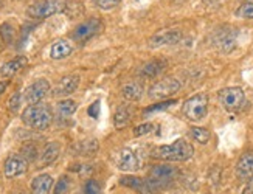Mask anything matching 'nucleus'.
Listing matches in <instances>:
<instances>
[{"label": "nucleus", "mask_w": 253, "mask_h": 194, "mask_svg": "<svg viewBox=\"0 0 253 194\" xmlns=\"http://www.w3.org/2000/svg\"><path fill=\"white\" fill-rule=\"evenodd\" d=\"M183 115L191 121H201L208 112V95L196 93L183 103Z\"/></svg>", "instance_id": "obj_3"}, {"label": "nucleus", "mask_w": 253, "mask_h": 194, "mask_svg": "<svg viewBox=\"0 0 253 194\" xmlns=\"http://www.w3.org/2000/svg\"><path fill=\"white\" fill-rule=\"evenodd\" d=\"M177 176V169L169 165H157L154 166L149 172L148 185L149 188H159V187H167L168 183L174 180V177Z\"/></svg>", "instance_id": "obj_7"}, {"label": "nucleus", "mask_w": 253, "mask_h": 194, "mask_svg": "<svg viewBox=\"0 0 253 194\" xmlns=\"http://www.w3.org/2000/svg\"><path fill=\"white\" fill-rule=\"evenodd\" d=\"M59 154H61V143H58V142L47 143L45 148L42 149V154H41V165L42 166L53 165L54 161L58 160Z\"/></svg>", "instance_id": "obj_18"}, {"label": "nucleus", "mask_w": 253, "mask_h": 194, "mask_svg": "<svg viewBox=\"0 0 253 194\" xmlns=\"http://www.w3.org/2000/svg\"><path fill=\"white\" fill-rule=\"evenodd\" d=\"M0 47H2V36H0Z\"/></svg>", "instance_id": "obj_37"}, {"label": "nucleus", "mask_w": 253, "mask_h": 194, "mask_svg": "<svg viewBox=\"0 0 253 194\" xmlns=\"http://www.w3.org/2000/svg\"><path fill=\"white\" fill-rule=\"evenodd\" d=\"M180 40H182V31L179 28H167L159 31V33H156L149 39V47L159 48L165 45H174Z\"/></svg>", "instance_id": "obj_10"}, {"label": "nucleus", "mask_w": 253, "mask_h": 194, "mask_svg": "<svg viewBox=\"0 0 253 194\" xmlns=\"http://www.w3.org/2000/svg\"><path fill=\"white\" fill-rule=\"evenodd\" d=\"M80 77L78 75H67L58 81V84L54 85L53 89V96L56 98H64V96H69L73 92H76V89L80 87Z\"/></svg>", "instance_id": "obj_14"}, {"label": "nucleus", "mask_w": 253, "mask_h": 194, "mask_svg": "<svg viewBox=\"0 0 253 194\" xmlns=\"http://www.w3.org/2000/svg\"><path fill=\"white\" fill-rule=\"evenodd\" d=\"M28 169V161L24 155H9L3 165V174L6 179H14L19 176H24Z\"/></svg>", "instance_id": "obj_12"}, {"label": "nucleus", "mask_w": 253, "mask_h": 194, "mask_svg": "<svg viewBox=\"0 0 253 194\" xmlns=\"http://www.w3.org/2000/svg\"><path fill=\"white\" fill-rule=\"evenodd\" d=\"M22 101H24V95H22L20 92H16L11 95V98L8 100V111L11 112H17L20 109V104Z\"/></svg>", "instance_id": "obj_29"}, {"label": "nucleus", "mask_w": 253, "mask_h": 194, "mask_svg": "<svg viewBox=\"0 0 253 194\" xmlns=\"http://www.w3.org/2000/svg\"><path fill=\"white\" fill-rule=\"evenodd\" d=\"M50 92V82L47 79H36L35 82H31L24 92V100L28 104H36L41 103Z\"/></svg>", "instance_id": "obj_9"}, {"label": "nucleus", "mask_w": 253, "mask_h": 194, "mask_svg": "<svg viewBox=\"0 0 253 194\" xmlns=\"http://www.w3.org/2000/svg\"><path fill=\"white\" fill-rule=\"evenodd\" d=\"M175 104V100H168V101H162V103H157V104H154V106H149L146 107L145 111V115H149V114H156V112H162V111H167L169 109L171 106Z\"/></svg>", "instance_id": "obj_27"}, {"label": "nucleus", "mask_w": 253, "mask_h": 194, "mask_svg": "<svg viewBox=\"0 0 253 194\" xmlns=\"http://www.w3.org/2000/svg\"><path fill=\"white\" fill-rule=\"evenodd\" d=\"M194 154V148L186 140L179 138L171 145H163L156 149H152L151 155L154 158L168 160V161H186Z\"/></svg>", "instance_id": "obj_1"}, {"label": "nucleus", "mask_w": 253, "mask_h": 194, "mask_svg": "<svg viewBox=\"0 0 253 194\" xmlns=\"http://www.w3.org/2000/svg\"><path fill=\"white\" fill-rule=\"evenodd\" d=\"M213 42H214V47L221 53H232L236 48L238 31L230 27H224L216 33Z\"/></svg>", "instance_id": "obj_8"}, {"label": "nucleus", "mask_w": 253, "mask_h": 194, "mask_svg": "<svg viewBox=\"0 0 253 194\" xmlns=\"http://www.w3.org/2000/svg\"><path fill=\"white\" fill-rule=\"evenodd\" d=\"M182 87V84L179 79H175L172 77H167L163 78L157 82H154L151 87H149V92H148V96L151 100H157V101H162L165 98H169V96L175 95Z\"/></svg>", "instance_id": "obj_4"}, {"label": "nucleus", "mask_w": 253, "mask_h": 194, "mask_svg": "<svg viewBox=\"0 0 253 194\" xmlns=\"http://www.w3.org/2000/svg\"><path fill=\"white\" fill-rule=\"evenodd\" d=\"M27 62H28V59L25 56H17L14 59H11L0 67V75H2V78H8V79L13 78L22 69H25Z\"/></svg>", "instance_id": "obj_16"}, {"label": "nucleus", "mask_w": 253, "mask_h": 194, "mask_svg": "<svg viewBox=\"0 0 253 194\" xmlns=\"http://www.w3.org/2000/svg\"><path fill=\"white\" fill-rule=\"evenodd\" d=\"M236 176L241 180H249L253 176V153H244L236 163Z\"/></svg>", "instance_id": "obj_15"}, {"label": "nucleus", "mask_w": 253, "mask_h": 194, "mask_svg": "<svg viewBox=\"0 0 253 194\" xmlns=\"http://www.w3.org/2000/svg\"><path fill=\"white\" fill-rule=\"evenodd\" d=\"M93 3L101 9H112L122 3V0H93Z\"/></svg>", "instance_id": "obj_33"}, {"label": "nucleus", "mask_w": 253, "mask_h": 194, "mask_svg": "<svg viewBox=\"0 0 253 194\" xmlns=\"http://www.w3.org/2000/svg\"><path fill=\"white\" fill-rule=\"evenodd\" d=\"M129 116H130V114H129V109H127V107H125V106L118 107L117 112H115V115H114V124H115L117 127H123V126L129 121Z\"/></svg>", "instance_id": "obj_25"}, {"label": "nucleus", "mask_w": 253, "mask_h": 194, "mask_svg": "<svg viewBox=\"0 0 253 194\" xmlns=\"http://www.w3.org/2000/svg\"><path fill=\"white\" fill-rule=\"evenodd\" d=\"M6 87H8V82H6V81H2V82H0V96L3 95V92L6 90Z\"/></svg>", "instance_id": "obj_36"}, {"label": "nucleus", "mask_w": 253, "mask_h": 194, "mask_svg": "<svg viewBox=\"0 0 253 194\" xmlns=\"http://www.w3.org/2000/svg\"><path fill=\"white\" fill-rule=\"evenodd\" d=\"M64 9V2L61 0H41L27 8V14L35 19H45Z\"/></svg>", "instance_id": "obj_6"}, {"label": "nucleus", "mask_w": 253, "mask_h": 194, "mask_svg": "<svg viewBox=\"0 0 253 194\" xmlns=\"http://www.w3.org/2000/svg\"><path fill=\"white\" fill-rule=\"evenodd\" d=\"M70 187V179L67 176H62L58 183H56V187H53V194H65L67 193Z\"/></svg>", "instance_id": "obj_31"}, {"label": "nucleus", "mask_w": 253, "mask_h": 194, "mask_svg": "<svg viewBox=\"0 0 253 194\" xmlns=\"http://www.w3.org/2000/svg\"><path fill=\"white\" fill-rule=\"evenodd\" d=\"M165 69H167V62L165 61H149L140 69V75L143 78H156L165 72Z\"/></svg>", "instance_id": "obj_21"}, {"label": "nucleus", "mask_w": 253, "mask_h": 194, "mask_svg": "<svg viewBox=\"0 0 253 194\" xmlns=\"http://www.w3.org/2000/svg\"><path fill=\"white\" fill-rule=\"evenodd\" d=\"M243 194H253V176L247 180V185L244 187Z\"/></svg>", "instance_id": "obj_35"}, {"label": "nucleus", "mask_w": 253, "mask_h": 194, "mask_svg": "<svg viewBox=\"0 0 253 194\" xmlns=\"http://www.w3.org/2000/svg\"><path fill=\"white\" fill-rule=\"evenodd\" d=\"M75 148H78V151H75L80 155H93L98 153V142L96 140H85V142L78 143Z\"/></svg>", "instance_id": "obj_24"}, {"label": "nucleus", "mask_w": 253, "mask_h": 194, "mask_svg": "<svg viewBox=\"0 0 253 194\" xmlns=\"http://www.w3.org/2000/svg\"><path fill=\"white\" fill-rule=\"evenodd\" d=\"M53 187L54 182L50 174H39L31 182V194H50Z\"/></svg>", "instance_id": "obj_17"}, {"label": "nucleus", "mask_w": 253, "mask_h": 194, "mask_svg": "<svg viewBox=\"0 0 253 194\" xmlns=\"http://www.w3.org/2000/svg\"><path fill=\"white\" fill-rule=\"evenodd\" d=\"M76 103L73 100H62L56 106V114L61 120H70L76 112Z\"/></svg>", "instance_id": "obj_22"}, {"label": "nucleus", "mask_w": 253, "mask_h": 194, "mask_svg": "<svg viewBox=\"0 0 253 194\" xmlns=\"http://www.w3.org/2000/svg\"><path fill=\"white\" fill-rule=\"evenodd\" d=\"M120 185L127 187L130 190H135L140 194H149L151 193L148 180L140 179L137 176H125V177H122V179H120Z\"/></svg>", "instance_id": "obj_19"}, {"label": "nucleus", "mask_w": 253, "mask_h": 194, "mask_svg": "<svg viewBox=\"0 0 253 194\" xmlns=\"http://www.w3.org/2000/svg\"><path fill=\"white\" fill-rule=\"evenodd\" d=\"M143 95V87L141 84L138 82H130V84H126L125 89H123V96L129 101H138Z\"/></svg>", "instance_id": "obj_23"}, {"label": "nucleus", "mask_w": 253, "mask_h": 194, "mask_svg": "<svg viewBox=\"0 0 253 194\" xmlns=\"http://www.w3.org/2000/svg\"><path fill=\"white\" fill-rule=\"evenodd\" d=\"M236 16L243 19H253V2H244L236 9Z\"/></svg>", "instance_id": "obj_30"}, {"label": "nucleus", "mask_w": 253, "mask_h": 194, "mask_svg": "<svg viewBox=\"0 0 253 194\" xmlns=\"http://www.w3.org/2000/svg\"><path fill=\"white\" fill-rule=\"evenodd\" d=\"M190 134L196 142L201 143V145L208 143V140H210V131H207V129H204V127H193L190 131Z\"/></svg>", "instance_id": "obj_26"}, {"label": "nucleus", "mask_w": 253, "mask_h": 194, "mask_svg": "<svg viewBox=\"0 0 253 194\" xmlns=\"http://www.w3.org/2000/svg\"><path fill=\"white\" fill-rule=\"evenodd\" d=\"M100 106H101V103H100V101H96V103H93V104L89 107V115H90L92 118H98V115H100Z\"/></svg>", "instance_id": "obj_34"}, {"label": "nucleus", "mask_w": 253, "mask_h": 194, "mask_svg": "<svg viewBox=\"0 0 253 194\" xmlns=\"http://www.w3.org/2000/svg\"><path fill=\"white\" fill-rule=\"evenodd\" d=\"M100 30H101V20L100 19H89V20H85V22L80 24L73 30L72 38L76 42H85L87 39H90L95 35L100 33Z\"/></svg>", "instance_id": "obj_11"}, {"label": "nucleus", "mask_w": 253, "mask_h": 194, "mask_svg": "<svg viewBox=\"0 0 253 194\" xmlns=\"http://www.w3.org/2000/svg\"><path fill=\"white\" fill-rule=\"evenodd\" d=\"M22 194H25V193H22Z\"/></svg>", "instance_id": "obj_38"}, {"label": "nucleus", "mask_w": 253, "mask_h": 194, "mask_svg": "<svg viewBox=\"0 0 253 194\" xmlns=\"http://www.w3.org/2000/svg\"><path fill=\"white\" fill-rule=\"evenodd\" d=\"M53 114L47 104L36 103V104H28L27 109L22 112V121L28 127L35 129V131H45V129L51 124Z\"/></svg>", "instance_id": "obj_2"}, {"label": "nucleus", "mask_w": 253, "mask_h": 194, "mask_svg": "<svg viewBox=\"0 0 253 194\" xmlns=\"http://www.w3.org/2000/svg\"><path fill=\"white\" fill-rule=\"evenodd\" d=\"M117 168L125 172H135L140 168V160L130 148H123L117 154Z\"/></svg>", "instance_id": "obj_13"}, {"label": "nucleus", "mask_w": 253, "mask_h": 194, "mask_svg": "<svg viewBox=\"0 0 253 194\" xmlns=\"http://www.w3.org/2000/svg\"><path fill=\"white\" fill-rule=\"evenodd\" d=\"M154 126L151 123H141L138 126L134 127V135L135 137H143V135H148L149 132H152Z\"/></svg>", "instance_id": "obj_32"}, {"label": "nucleus", "mask_w": 253, "mask_h": 194, "mask_svg": "<svg viewBox=\"0 0 253 194\" xmlns=\"http://www.w3.org/2000/svg\"><path fill=\"white\" fill-rule=\"evenodd\" d=\"M219 103L227 112L236 114L241 111V107L246 103V95L241 87H225L219 92Z\"/></svg>", "instance_id": "obj_5"}, {"label": "nucleus", "mask_w": 253, "mask_h": 194, "mask_svg": "<svg viewBox=\"0 0 253 194\" xmlns=\"http://www.w3.org/2000/svg\"><path fill=\"white\" fill-rule=\"evenodd\" d=\"M73 53V45L67 39H59L56 40L50 48V56L51 59H64L70 56Z\"/></svg>", "instance_id": "obj_20"}, {"label": "nucleus", "mask_w": 253, "mask_h": 194, "mask_svg": "<svg viewBox=\"0 0 253 194\" xmlns=\"http://www.w3.org/2000/svg\"><path fill=\"white\" fill-rule=\"evenodd\" d=\"M81 194H101V185L100 182L95 180V179H90L84 183V187L81 190Z\"/></svg>", "instance_id": "obj_28"}]
</instances>
